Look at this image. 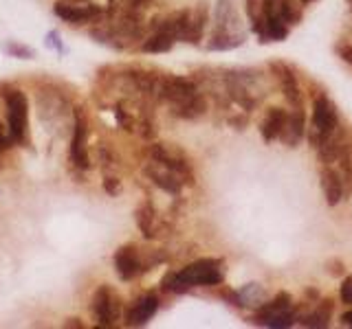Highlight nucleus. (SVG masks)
Listing matches in <instances>:
<instances>
[{"mask_svg": "<svg viewBox=\"0 0 352 329\" xmlns=\"http://www.w3.org/2000/svg\"><path fill=\"white\" fill-rule=\"evenodd\" d=\"M92 312H95V316H97V323L103 327H110L117 321L119 301L108 285H101V288L95 292V296H92Z\"/></svg>", "mask_w": 352, "mask_h": 329, "instance_id": "1a4fd4ad", "label": "nucleus"}, {"mask_svg": "<svg viewBox=\"0 0 352 329\" xmlns=\"http://www.w3.org/2000/svg\"><path fill=\"white\" fill-rule=\"evenodd\" d=\"M339 57L352 66V47H339Z\"/></svg>", "mask_w": 352, "mask_h": 329, "instance_id": "cd10ccee", "label": "nucleus"}, {"mask_svg": "<svg viewBox=\"0 0 352 329\" xmlns=\"http://www.w3.org/2000/svg\"><path fill=\"white\" fill-rule=\"evenodd\" d=\"M295 321V312H293V299L288 292H277V296L262 305L255 314V323L266 325V327H288Z\"/></svg>", "mask_w": 352, "mask_h": 329, "instance_id": "39448f33", "label": "nucleus"}, {"mask_svg": "<svg viewBox=\"0 0 352 329\" xmlns=\"http://www.w3.org/2000/svg\"><path fill=\"white\" fill-rule=\"evenodd\" d=\"M205 25H207V3H201L194 9V18L190 20V29H188V34H185L183 40L190 42V44H199L201 38H203Z\"/></svg>", "mask_w": 352, "mask_h": 329, "instance_id": "4be33fe9", "label": "nucleus"}, {"mask_svg": "<svg viewBox=\"0 0 352 329\" xmlns=\"http://www.w3.org/2000/svg\"><path fill=\"white\" fill-rule=\"evenodd\" d=\"M286 121H288V112L286 110H282V108H268L266 114H264V119H262V123H260L262 141L271 143V141L279 139V136H282V130H284Z\"/></svg>", "mask_w": 352, "mask_h": 329, "instance_id": "2eb2a0df", "label": "nucleus"}, {"mask_svg": "<svg viewBox=\"0 0 352 329\" xmlns=\"http://www.w3.org/2000/svg\"><path fill=\"white\" fill-rule=\"evenodd\" d=\"M172 108H174V114L181 116V119H199V116H203L207 112V103L201 94L196 92V94H192V97L174 103Z\"/></svg>", "mask_w": 352, "mask_h": 329, "instance_id": "a211bd4d", "label": "nucleus"}, {"mask_svg": "<svg viewBox=\"0 0 352 329\" xmlns=\"http://www.w3.org/2000/svg\"><path fill=\"white\" fill-rule=\"evenodd\" d=\"M95 14H97V9H95V7L55 5V16H60L62 20H66V23H73V25L86 23V20H90Z\"/></svg>", "mask_w": 352, "mask_h": 329, "instance_id": "6ab92c4d", "label": "nucleus"}, {"mask_svg": "<svg viewBox=\"0 0 352 329\" xmlns=\"http://www.w3.org/2000/svg\"><path fill=\"white\" fill-rule=\"evenodd\" d=\"M79 318H68V323H66V327H84L81 323H77Z\"/></svg>", "mask_w": 352, "mask_h": 329, "instance_id": "7c9ffc66", "label": "nucleus"}, {"mask_svg": "<svg viewBox=\"0 0 352 329\" xmlns=\"http://www.w3.org/2000/svg\"><path fill=\"white\" fill-rule=\"evenodd\" d=\"M268 42H282L293 25L302 20V7L293 0H262Z\"/></svg>", "mask_w": 352, "mask_h": 329, "instance_id": "7ed1b4c3", "label": "nucleus"}, {"mask_svg": "<svg viewBox=\"0 0 352 329\" xmlns=\"http://www.w3.org/2000/svg\"><path fill=\"white\" fill-rule=\"evenodd\" d=\"M341 303L344 305H352V277H346L344 283H341Z\"/></svg>", "mask_w": 352, "mask_h": 329, "instance_id": "b1692460", "label": "nucleus"}, {"mask_svg": "<svg viewBox=\"0 0 352 329\" xmlns=\"http://www.w3.org/2000/svg\"><path fill=\"white\" fill-rule=\"evenodd\" d=\"M299 3H310V0H299Z\"/></svg>", "mask_w": 352, "mask_h": 329, "instance_id": "2f4dec72", "label": "nucleus"}, {"mask_svg": "<svg viewBox=\"0 0 352 329\" xmlns=\"http://www.w3.org/2000/svg\"><path fill=\"white\" fill-rule=\"evenodd\" d=\"M244 44V31L240 27L236 7L231 0H218L214 14V31L210 40V51H231Z\"/></svg>", "mask_w": 352, "mask_h": 329, "instance_id": "f03ea898", "label": "nucleus"}, {"mask_svg": "<svg viewBox=\"0 0 352 329\" xmlns=\"http://www.w3.org/2000/svg\"><path fill=\"white\" fill-rule=\"evenodd\" d=\"M115 268H117V274H119L121 281H130V279L137 277V274L143 270L137 246H132V244H128V246H121L115 252Z\"/></svg>", "mask_w": 352, "mask_h": 329, "instance_id": "9b49d317", "label": "nucleus"}, {"mask_svg": "<svg viewBox=\"0 0 352 329\" xmlns=\"http://www.w3.org/2000/svg\"><path fill=\"white\" fill-rule=\"evenodd\" d=\"M157 310H159V299L154 294H146V296H141L139 301L132 303V307L126 314V323L130 327H141L157 314Z\"/></svg>", "mask_w": 352, "mask_h": 329, "instance_id": "4468645a", "label": "nucleus"}, {"mask_svg": "<svg viewBox=\"0 0 352 329\" xmlns=\"http://www.w3.org/2000/svg\"><path fill=\"white\" fill-rule=\"evenodd\" d=\"M174 42L176 38L172 34H168V31H161L157 29V34H154L152 38H148L146 42H143V51H148V53H168L172 47H174Z\"/></svg>", "mask_w": 352, "mask_h": 329, "instance_id": "5701e85b", "label": "nucleus"}, {"mask_svg": "<svg viewBox=\"0 0 352 329\" xmlns=\"http://www.w3.org/2000/svg\"><path fill=\"white\" fill-rule=\"evenodd\" d=\"M339 125V116H337V108L335 103L330 101L326 94H319L315 97V103H313V127L306 132L308 134V141L310 145L319 150L330 136L335 134Z\"/></svg>", "mask_w": 352, "mask_h": 329, "instance_id": "20e7f679", "label": "nucleus"}, {"mask_svg": "<svg viewBox=\"0 0 352 329\" xmlns=\"http://www.w3.org/2000/svg\"><path fill=\"white\" fill-rule=\"evenodd\" d=\"M7 121H9V136L14 141L23 143L27 139V116H29V105L27 97L20 90L7 92Z\"/></svg>", "mask_w": 352, "mask_h": 329, "instance_id": "0eeeda50", "label": "nucleus"}, {"mask_svg": "<svg viewBox=\"0 0 352 329\" xmlns=\"http://www.w3.org/2000/svg\"><path fill=\"white\" fill-rule=\"evenodd\" d=\"M319 185L324 189L328 207H337L341 200H344V194H346L344 178H341L339 169H335L333 165H324V169L319 172Z\"/></svg>", "mask_w": 352, "mask_h": 329, "instance_id": "9d476101", "label": "nucleus"}, {"mask_svg": "<svg viewBox=\"0 0 352 329\" xmlns=\"http://www.w3.org/2000/svg\"><path fill=\"white\" fill-rule=\"evenodd\" d=\"M271 70H273V75L279 83V90H282L284 99L291 103L293 108H302L304 97H302V90H299V83H297L293 68L284 62H273Z\"/></svg>", "mask_w": 352, "mask_h": 329, "instance_id": "6e6552de", "label": "nucleus"}, {"mask_svg": "<svg viewBox=\"0 0 352 329\" xmlns=\"http://www.w3.org/2000/svg\"><path fill=\"white\" fill-rule=\"evenodd\" d=\"M137 226H139V231L143 233V237H146V239L157 237V213H154V209H152L150 202H143L137 209Z\"/></svg>", "mask_w": 352, "mask_h": 329, "instance_id": "aec40b11", "label": "nucleus"}, {"mask_svg": "<svg viewBox=\"0 0 352 329\" xmlns=\"http://www.w3.org/2000/svg\"><path fill=\"white\" fill-rule=\"evenodd\" d=\"M103 189H106L110 196L119 194V180L117 178H106V180H103Z\"/></svg>", "mask_w": 352, "mask_h": 329, "instance_id": "bb28decb", "label": "nucleus"}, {"mask_svg": "<svg viewBox=\"0 0 352 329\" xmlns=\"http://www.w3.org/2000/svg\"><path fill=\"white\" fill-rule=\"evenodd\" d=\"M115 114H117V121H119V125L123 127V130H132V119L121 110V105L115 110Z\"/></svg>", "mask_w": 352, "mask_h": 329, "instance_id": "a878e982", "label": "nucleus"}, {"mask_svg": "<svg viewBox=\"0 0 352 329\" xmlns=\"http://www.w3.org/2000/svg\"><path fill=\"white\" fill-rule=\"evenodd\" d=\"M146 174L150 176V180L157 187H161L163 191H168V194H181L183 191V178L176 174V172H172V169H168L165 165H161V163H157V161H152L148 167H146Z\"/></svg>", "mask_w": 352, "mask_h": 329, "instance_id": "f8f14e48", "label": "nucleus"}, {"mask_svg": "<svg viewBox=\"0 0 352 329\" xmlns=\"http://www.w3.org/2000/svg\"><path fill=\"white\" fill-rule=\"evenodd\" d=\"M306 134V116H304V108H293V112L288 114V121L282 130V136L279 141L286 143L288 147H297L299 141L304 139Z\"/></svg>", "mask_w": 352, "mask_h": 329, "instance_id": "dca6fc26", "label": "nucleus"}, {"mask_svg": "<svg viewBox=\"0 0 352 329\" xmlns=\"http://www.w3.org/2000/svg\"><path fill=\"white\" fill-rule=\"evenodd\" d=\"M225 281V270L218 259H199L192 261L179 272H172L163 279V290L188 292L196 285H221Z\"/></svg>", "mask_w": 352, "mask_h": 329, "instance_id": "f257e3e1", "label": "nucleus"}, {"mask_svg": "<svg viewBox=\"0 0 352 329\" xmlns=\"http://www.w3.org/2000/svg\"><path fill=\"white\" fill-rule=\"evenodd\" d=\"M341 323H344L346 327H352V310L346 312V314H341Z\"/></svg>", "mask_w": 352, "mask_h": 329, "instance_id": "c756f323", "label": "nucleus"}, {"mask_svg": "<svg viewBox=\"0 0 352 329\" xmlns=\"http://www.w3.org/2000/svg\"><path fill=\"white\" fill-rule=\"evenodd\" d=\"M152 161H157L161 165H165L168 169H172V172H176L185 185H194V174H192V165L190 161L185 158V154L181 150H176V147L172 143H157L152 145Z\"/></svg>", "mask_w": 352, "mask_h": 329, "instance_id": "423d86ee", "label": "nucleus"}, {"mask_svg": "<svg viewBox=\"0 0 352 329\" xmlns=\"http://www.w3.org/2000/svg\"><path fill=\"white\" fill-rule=\"evenodd\" d=\"M12 141L14 139H7V134H5V130H3V125H0V152H5L9 145H12Z\"/></svg>", "mask_w": 352, "mask_h": 329, "instance_id": "c85d7f7f", "label": "nucleus"}, {"mask_svg": "<svg viewBox=\"0 0 352 329\" xmlns=\"http://www.w3.org/2000/svg\"><path fill=\"white\" fill-rule=\"evenodd\" d=\"M244 7H247V16H249L251 31H253V34H255L257 38H260V42H268L262 0H244Z\"/></svg>", "mask_w": 352, "mask_h": 329, "instance_id": "f3484780", "label": "nucleus"}, {"mask_svg": "<svg viewBox=\"0 0 352 329\" xmlns=\"http://www.w3.org/2000/svg\"><path fill=\"white\" fill-rule=\"evenodd\" d=\"M330 316H333V301L326 299V301H319V305L310 314L299 318V323L304 327H328Z\"/></svg>", "mask_w": 352, "mask_h": 329, "instance_id": "412c9836", "label": "nucleus"}, {"mask_svg": "<svg viewBox=\"0 0 352 329\" xmlns=\"http://www.w3.org/2000/svg\"><path fill=\"white\" fill-rule=\"evenodd\" d=\"M348 3H350V5H352V0H348Z\"/></svg>", "mask_w": 352, "mask_h": 329, "instance_id": "473e14b6", "label": "nucleus"}, {"mask_svg": "<svg viewBox=\"0 0 352 329\" xmlns=\"http://www.w3.org/2000/svg\"><path fill=\"white\" fill-rule=\"evenodd\" d=\"M7 53H12V55H20V57H25V60L34 57V51L23 47V44H7Z\"/></svg>", "mask_w": 352, "mask_h": 329, "instance_id": "393cba45", "label": "nucleus"}, {"mask_svg": "<svg viewBox=\"0 0 352 329\" xmlns=\"http://www.w3.org/2000/svg\"><path fill=\"white\" fill-rule=\"evenodd\" d=\"M86 136H88L86 121H84V116H81V112L77 110L75 112V132H73V141H71V161L81 169L90 167L88 152H86Z\"/></svg>", "mask_w": 352, "mask_h": 329, "instance_id": "ddd939ff", "label": "nucleus"}]
</instances>
